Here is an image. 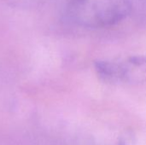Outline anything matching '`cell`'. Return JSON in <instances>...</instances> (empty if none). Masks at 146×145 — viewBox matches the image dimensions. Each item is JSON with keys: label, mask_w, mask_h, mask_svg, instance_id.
<instances>
[{"label": "cell", "mask_w": 146, "mask_h": 145, "mask_svg": "<svg viewBox=\"0 0 146 145\" xmlns=\"http://www.w3.org/2000/svg\"><path fill=\"white\" fill-rule=\"evenodd\" d=\"M95 70L101 80L108 84L124 83V68L121 61L98 60L94 63Z\"/></svg>", "instance_id": "cell-2"}, {"label": "cell", "mask_w": 146, "mask_h": 145, "mask_svg": "<svg viewBox=\"0 0 146 145\" xmlns=\"http://www.w3.org/2000/svg\"><path fill=\"white\" fill-rule=\"evenodd\" d=\"M130 0H68L62 18L83 28H104L123 21L130 14Z\"/></svg>", "instance_id": "cell-1"}, {"label": "cell", "mask_w": 146, "mask_h": 145, "mask_svg": "<svg viewBox=\"0 0 146 145\" xmlns=\"http://www.w3.org/2000/svg\"><path fill=\"white\" fill-rule=\"evenodd\" d=\"M42 0H0V2L10 7L19 9H29L36 7Z\"/></svg>", "instance_id": "cell-3"}]
</instances>
